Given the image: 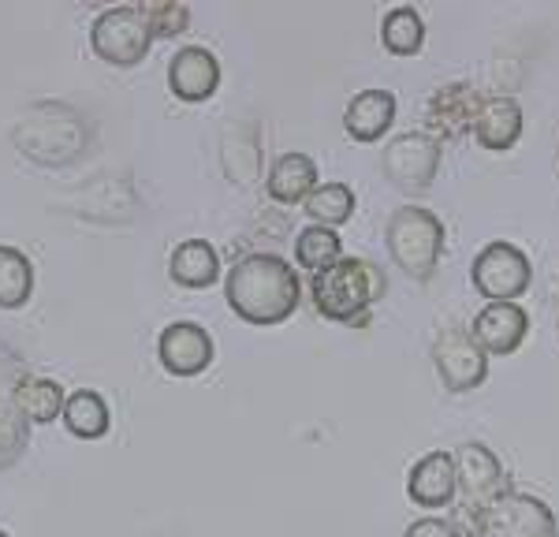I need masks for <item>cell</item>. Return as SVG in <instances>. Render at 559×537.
Wrapping results in <instances>:
<instances>
[{
    "mask_svg": "<svg viewBox=\"0 0 559 537\" xmlns=\"http://www.w3.org/2000/svg\"><path fill=\"white\" fill-rule=\"evenodd\" d=\"M471 284L489 302H515L534 284V265H530L526 250H519L508 239H492V243L477 250L471 265Z\"/></svg>",
    "mask_w": 559,
    "mask_h": 537,
    "instance_id": "52a82bcc",
    "label": "cell"
},
{
    "mask_svg": "<svg viewBox=\"0 0 559 537\" xmlns=\"http://www.w3.org/2000/svg\"><path fill=\"white\" fill-rule=\"evenodd\" d=\"M64 403H68V392L60 381L52 378H34L26 373L23 384H20V410L31 426H49L52 418L64 415Z\"/></svg>",
    "mask_w": 559,
    "mask_h": 537,
    "instance_id": "d4e9b609",
    "label": "cell"
},
{
    "mask_svg": "<svg viewBox=\"0 0 559 537\" xmlns=\"http://www.w3.org/2000/svg\"><path fill=\"white\" fill-rule=\"evenodd\" d=\"M0 537H12V534H4V530H0Z\"/></svg>",
    "mask_w": 559,
    "mask_h": 537,
    "instance_id": "f546056e",
    "label": "cell"
},
{
    "mask_svg": "<svg viewBox=\"0 0 559 537\" xmlns=\"http://www.w3.org/2000/svg\"><path fill=\"white\" fill-rule=\"evenodd\" d=\"M344 258V239H340L336 228H321V224H306V228L295 236V265L306 268V273H324Z\"/></svg>",
    "mask_w": 559,
    "mask_h": 537,
    "instance_id": "cb8c5ba5",
    "label": "cell"
},
{
    "mask_svg": "<svg viewBox=\"0 0 559 537\" xmlns=\"http://www.w3.org/2000/svg\"><path fill=\"white\" fill-rule=\"evenodd\" d=\"M381 45L392 57H414L426 45V23H421L418 8L411 4H395L384 12L381 20Z\"/></svg>",
    "mask_w": 559,
    "mask_h": 537,
    "instance_id": "484cf974",
    "label": "cell"
},
{
    "mask_svg": "<svg viewBox=\"0 0 559 537\" xmlns=\"http://www.w3.org/2000/svg\"><path fill=\"white\" fill-rule=\"evenodd\" d=\"M388 276L381 265H373L369 258L344 254L332 268H324L310 281L313 307L321 318L340 321V325H358L366 321V313L384 299Z\"/></svg>",
    "mask_w": 559,
    "mask_h": 537,
    "instance_id": "3957f363",
    "label": "cell"
},
{
    "mask_svg": "<svg viewBox=\"0 0 559 537\" xmlns=\"http://www.w3.org/2000/svg\"><path fill=\"white\" fill-rule=\"evenodd\" d=\"M213 336L198 321H173L157 336V358L173 378H198L213 366Z\"/></svg>",
    "mask_w": 559,
    "mask_h": 537,
    "instance_id": "7c38bea8",
    "label": "cell"
},
{
    "mask_svg": "<svg viewBox=\"0 0 559 537\" xmlns=\"http://www.w3.org/2000/svg\"><path fill=\"white\" fill-rule=\"evenodd\" d=\"M224 172L236 187H250L258 183V168H261V134L250 120L242 123H231L224 131Z\"/></svg>",
    "mask_w": 559,
    "mask_h": 537,
    "instance_id": "44dd1931",
    "label": "cell"
},
{
    "mask_svg": "<svg viewBox=\"0 0 559 537\" xmlns=\"http://www.w3.org/2000/svg\"><path fill=\"white\" fill-rule=\"evenodd\" d=\"M60 422H64L68 433L79 437V441H97V437H105L108 429H112V410H108V403L97 389H75V392H68Z\"/></svg>",
    "mask_w": 559,
    "mask_h": 537,
    "instance_id": "7402d4cb",
    "label": "cell"
},
{
    "mask_svg": "<svg viewBox=\"0 0 559 537\" xmlns=\"http://www.w3.org/2000/svg\"><path fill=\"white\" fill-rule=\"evenodd\" d=\"M221 86V60L205 45H183L168 64V90L187 105L210 102Z\"/></svg>",
    "mask_w": 559,
    "mask_h": 537,
    "instance_id": "9a60e30c",
    "label": "cell"
},
{
    "mask_svg": "<svg viewBox=\"0 0 559 537\" xmlns=\"http://www.w3.org/2000/svg\"><path fill=\"white\" fill-rule=\"evenodd\" d=\"M477 109H481V94H477L471 83H444V86H437L429 94V102H426L429 134L437 142L474 134Z\"/></svg>",
    "mask_w": 559,
    "mask_h": 537,
    "instance_id": "4fadbf2b",
    "label": "cell"
},
{
    "mask_svg": "<svg viewBox=\"0 0 559 537\" xmlns=\"http://www.w3.org/2000/svg\"><path fill=\"white\" fill-rule=\"evenodd\" d=\"M444 220L426 205H400L384 224V243L392 254L395 268L411 276L418 284H429L444 258Z\"/></svg>",
    "mask_w": 559,
    "mask_h": 537,
    "instance_id": "277c9868",
    "label": "cell"
},
{
    "mask_svg": "<svg viewBox=\"0 0 559 537\" xmlns=\"http://www.w3.org/2000/svg\"><path fill=\"white\" fill-rule=\"evenodd\" d=\"M34 295V265L20 247L0 243V310H20Z\"/></svg>",
    "mask_w": 559,
    "mask_h": 537,
    "instance_id": "4316f807",
    "label": "cell"
},
{
    "mask_svg": "<svg viewBox=\"0 0 559 537\" xmlns=\"http://www.w3.org/2000/svg\"><path fill=\"white\" fill-rule=\"evenodd\" d=\"M455 478H459V497H463V518L459 523L471 526L481 518L503 492H511V481H508V470H503L500 455L492 452L489 444L481 441H466L455 448Z\"/></svg>",
    "mask_w": 559,
    "mask_h": 537,
    "instance_id": "5b68a950",
    "label": "cell"
},
{
    "mask_svg": "<svg viewBox=\"0 0 559 537\" xmlns=\"http://www.w3.org/2000/svg\"><path fill=\"white\" fill-rule=\"evenodd\" d=\"M26 378V362L20 351L0 344V470H8L26 452L31 422L20 410V384Z\"/></svg>",
    "mask_w": 559,
    "mask_h": 537,
    "instance_id": "8fae6325",
    "label": "cell"
},
{
    "mask_svg": "<svg viewBox=\"0 0 559 537\" xmlns=\"http://www.w3.org/2000/svg\"><path fill=\"white\" fill-rule=\"evenodd\" d=\"M153 26L142 12V4H120L105 8L102 15L90 26V45H94L97 60L112 68H134L146 60L153 49Z\"/></svg>",
    "mask_w": 559,
    "mask_h": 537,
    "instance_id": "8992f818",
    "label": "cell"
},
{
    "mask_svg": "<svg viewBox=\"0 0 559 537\" xmlns=\"http://www.w3.org/2000/svg\"><path fill=\"white\" fill-rule=\"evenodd\" d=\"M318 183H321L318 160L310 154H302V150H292V154H280L273 160L269 179H265V191L276 205H302Z\"/></svg>",
    "mask_w": 559,
    "mask_h": 537,
    "instance_id": "ac0fdd59",
    "label": "cell"
},
{
    "mask_svg": "<svg viewBox=\"0 0 559 537\" xmlns=\"http://www.w3.org/2000/svg\"><path fill=\"white\" fill-rule=\"evenodd\" d=\"M407 497L426 512H440L452 508L459 497V478H455V455L452 452H426L418 463L407 470Z\"/></svg>",
    "mask_w": 559,
    "mask_h": 537,
    "instance_id": "2e32d148",
    "label": "cell"
},
{
    "mask_svg": "<svg viewBox=\"0 0 559 537\" xmlns=\"http://www.w3.org/2000/svg\"><path fill=\"white\" fill-rule=\"evenodd\" d=\"M12 142L34 165L64 168L71 160H79V154H86L90 128H86V116L71 109V105L38 102L20 112V120L12 128Z\"/></svg>",
    "mask_w": 559,
    "mask_h": 537,
    "instance_id": "7a4b0ae2",
    "label": "cell"
},
{
    "mask_svg": "<svg viewBox=\"0 0 559 537\" xmlns=\"http://www.w3.org/2000/svg\"><path fill=\"white\" fill-rule=\"evenodd\" d=\"M146 20L153 26V38H179L191 26V8L176 4V0H160V4H142Z\"/></svg>",
    "mask_w": 559,
    "mask_h": 537,
    "instance_id": "83f0119b",
    "label": "cell"
},
{
    "mask_svg": "<svg viewBox=\"0 0 559 537\" xmlns=\"http://www.w3.org/2000/svg\"><path fill=\"white\" fill-rule=\"evenodd\" d=\"M440 157H444V150L429 131H403L395 139H388L381 154V172L395 191L426 194L440 172Z\"/></svg>",
    "mask_w": 559,
    "mask_h": 537,
    "instance_id": "ba28073f",
    "label": "cell"
},
{
    "mask_svg": "<svg viewBox=\"0 0 559 537\" xmlns=\"http://www.w3.org/2000/svg\"><path fill=\"white\" fill-rule=\"evenodd\" d=\"M471 333L489 358L515 355L530 336V313L522 310L519 302H485V307L474 313Z\"/></svg>",
    "mask_w": 559,
    "mask_h": 537,
    "instance_id": "5bb4252c",
    "label": "cell"
},
{
    "mask_svg": "<svg viewBox=\"0 0 559 537\" xmlns=\"http://www.w3.org/2000/svg\"><path fill=\"white\" fill-rule=\"evenodd\" d=\"M432 366L437 378L452 396H466V392L481 389L489 378V355L466 325H444L432 339Z\"/></svg>",
    "mask_w": 559,
    "mask_h": 537,
    "instance_id": "9c48e42d",
    "label": "cell"
},
{
    "mask_svg": "<svg viewBox=\"0 0 559 537\" xmlns=\"http://www.w3.org/2000/svg\"><path fill=\"white\" fill-rule=\"evenodd\" d=\"M355 191H350V183L344 179H332V183H318L313 187V194L302 202V213L310 217V224H321V228H340V224H347L355 217Z\"/></svg>",
    "mask_w": 559,
    "mask_h": 537,
    "instance_id": "603a6c76",
    "label": "cell"
},
{
    "mask_svg": "<svg viewBox=\"0 0 559 537\" xmlns=\"http://www.w3.org/2000/svg\"><path fill=\"white\" fill-rule=\"evenodd\" d=\"M471 537H559V523L540 497L511 489L471 526Z\"/></svg>",
    "mask_w": 559,
    "mask_h": 537,
    "instance_id": "30bf717a",
    "label": "cell"
},
{
    "mask_svg": "<svg viewBox=\"0 0 559 537\" xmlns=\"http://www.w3.org/2000/svg\"><path fill=\"white\" fill-rule=\"evenodd\" d=\"M224 299L236 318L258 329L284 325L302 302V284L292 262L280 254L258 250V254L239 258L224 276Z\"/></svg>",
    "mask_w": 559,
    "mask_h": 537,
    "instance_id": "6da1fadb",
    "label": "cell"
},
{
    "mask_svg": "<svg viewBox=\"0 0 559 537\" xmlns=\"http://www.w3.org/2000/svg\"><path fill=\"white\" fill-rule=\"evenodd\" d=\"M395 123V94L392 90H362L347 102L344 109V131L355 142H377L392 131Z\"/></svg>",
    "mask_w": 559,
    "mask_h": 537,
    "instance_id": "d6986e66",
    "label": "cell"
},
{
    "mask_svg": "<svg viewBox=\"0 0 559 537\" xmlns=\"http://www.w3.org/2000/svg\"><path fill=\"white\" fill-rule=\"evenodd\" d=\"M522 128H526V112L511 94H492L481 97V109H477L474 120V139L481 142L492 154H503L522 139Z\"/></svg>",
    "mask_w": 559,
    "mask_h": 537,
    "instance_id": "e0dca14e",
    "label": "cell"
},
{
    "mask_svg": "<svg viewBox=\"0 0 559 537\" xmlns=\"http://www.w3.org/2000/svg\"><path fill=\"white\" fill-rule=\"evenodd\" d=\"M168 273L179 288H191V291H202V288H213L221 281V254H216L213 243L205 239H183L173 258H168Z\"/></svg>",
    "mask_w": 559,
    "mask_h": 537,
    "instance_id": "ffe728a7",
    "label": "cell"
},
{
    "mask_svg": "<svg viewBox=\"0 0 559 537\" xmlns=\"http://www.w3.org/2000/svg\"><path fill=\"white\" fill-rule=\"evenodd\" d=\"M403 537H471L466 526L459 518H444V515H421L403 530Z\"/></svg>",
    "mask_w": 559,
    "mask_h": 537,
    "instance_id": "f1b7e54d",
    "label": "cell"
}]
</instances>
